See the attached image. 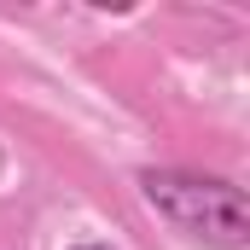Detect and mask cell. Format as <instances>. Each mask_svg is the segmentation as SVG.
Listing matches in <instances>:
<instances>
[{
  "label": "cell",
  "instance_id": "1",
  "mask_svg": "<svg viewBox=\"0 0 250 250\" xmlns=\"http://www.w3.org/2000/svg\"><path fill=\"white\" fill-rule=\"evenodd\" d=\"M146 204L198 245L209 250H245L250 245V204L245 192L221 175H198V169H140Z\"/></svg>",
  "mask_w": 250,
  "mask_h": 250
},
{
  "label": "cell",
  "instance_id": "2",
  "mask_svg": "<svg viewBox=\"0 0 250 250\" xmlns=\"http://www.w3.org/2000/svg\"><path fill=\"white\" fill-rule=\"evenodd\" d=\"M70 250H111V245H70Z\"/></svg>",
  "mask_w": 250,
  "mask_h": 250
}]
</instances>
